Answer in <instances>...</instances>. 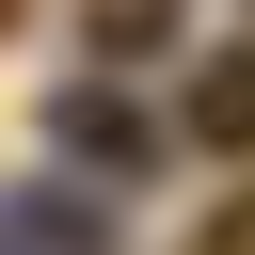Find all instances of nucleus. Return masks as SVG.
I'll use <instances>...</instances> for the list:
<instances>
[{
  "label": "nucleus",
  "mask_w": 255,
  "mask_h": 255,
  "mask_svg": "<svg viewBox=\"0 0 255 255\" xmlns=\"http://www.w3.org/2000/svg\"><path fill=\"white\" fill-rule=\"evenodd\" d=\"M207 255H255V207H223V223H207Z\"/></svg>",
  "instance_id": "7ed1b4c3"
},
{
  "label": "nucleus",
  "mask_w": 255,
  "mask_h": 255,
  "mask_svg": "<svg viewBox=\"0 0 255 255\" xmlns=\"http://www.w3.org/2000/svg\"><path fill=\"white\" fill-rule=\"evenodd\" d=\"M64 143H80V159H128V175H143V112H112V96H64Z\"/></svg>",
  "instance_id": "f03ea898"
},
{
  "label": "nucleus",
  "mask_w": 255,
  "mask_h": 255,
  "mask_svg": "<svg viewBox=\"0 0 255 255\" xmlns=\"http://www.w3.org/2000/svg\"><path fill=\"white\" fill-rule=\"evenodd\" d=\"M191 143H255V48H223L191 80Z\"/></svg>",
  "instance_id": "f257e3e1"
}]
</instances>
